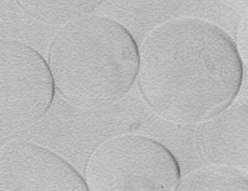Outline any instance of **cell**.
I'll return each instance as SVG.
<instances>
[{
	"mask_svg": "<svg viewBox=\"0 0 248 191\" xmlns=\"http://www.w3.org/2000/svg\"><path fill=\"white\" fill-rule=\"evenodd\" d=\"M138 88L157 116L201 125L228 109L243 81L234 41L208 20L181 16L152 28L139 48Z\"/></svg>",
	"mask_w": 248,
	"mask_h": 191,
	"instance_id": "6da1fadb",
	"label": "cell"
},
{
	"mask_svg": "<svg viewBox=\"0 0 248 191\" xmlns=\"http://www.w3.org/2000/svg\"><path fill=\"white\" fill-rule=\"evenodd\" d=\"M47 63L60 96L74 108L105 109L132 88L140 53L131 32L104 15H88L62 25Z\"/></svg>",
	"mask_w": 248,
	"mask_h": 191,
	"instance_id": "7a4b0ae2",
	"label": "cell"
},
{
	"mask_svg": "<svg viewBox=\"0 0 248 191\" xmlns=\"http://www.w3.org/2000/svg\"><path fill=\"white\" fill-rule=\"evenodd\" d=\"M181 176L175 155L160 141L140 134L104 140L84 170L90 191H173Z\"/></svg>",
	"mask_w": 248,
	"mask_h": 191,
	"instance_id": "3957f363",
	"label": "cell"
},
{
	"mask_svg": "<svg viewBox=\"0 0 248 191\" xmlns=\"http://www.w3.org/2000/svg\"><path fill=\"white\" fill-rule=\"evenodd\" d=\"M49 63L31 45L0 40V139L5 141L34 127L55 96Z\"/></svg>",
	"mask_w": 248,
	"mask_h": 191,
	"instance_id": "277c9868",
	"label": "cell"
},
{
	"mask_svg": "<svg viewBox=\"0 0 248 191\" xmlns=\"http://www.w3.org/2000/svg\"><path fill=\"white\" fill-rule=\"evenodd\" d=\"M75 169L51 150L20 139L0 146V191H88Z\"/></svg>",
	"mask_w": 248,
	"mask_h": 191,
	"instance_id": "5b68a950",
	"label": "cell"
},
{
	"mask_svg": "<svg viewBox=\"0 0 248 191\" xmlns=\"http://www.w3.org/2000/svg\"><path fill=\"white\" fill-rule=\"evenodd\" d=\"M29 16L50 25H65L91 15L104 0H15Z\"/></svg>",
	"mask_w": 248,
	"mask_h": 191,
	"instance_id": "8992f818",
	"label": "cell"
},
{
	"mask_svg": "<svg viewBox=\"0 0 248 191\" xmlns=\"http://www.w3.org/2000/svg\"><path fill=\"white\" fill-rule=\"evenodd\" d=\"M177 190H248V176L232 166L208 165L181 176Z\"/></svg>",
	"mask_w": 248,
	"mask_h": 191,
	"instance_id": "52a82bcc",
	"label": "cell"
}]
</instances>
